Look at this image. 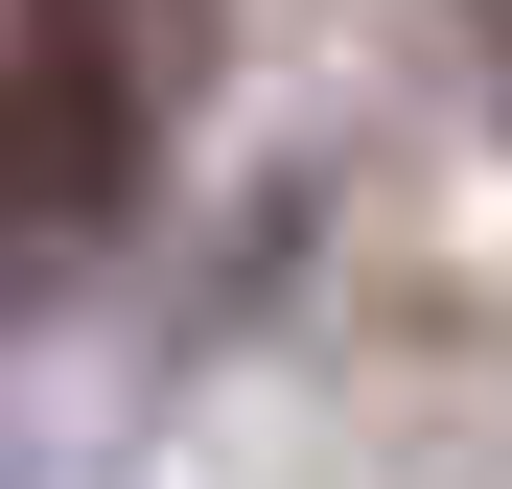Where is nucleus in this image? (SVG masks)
<instances>
[{"instance_id":"f257e3e1","label":"nucleus","mask_w":512,"mask_h":489,"mask_svg":"<svg viewBox=\"0 0 512 489\" xmlns=\"http://www.w3.org/2000/svg\"><path fill=\"white\" fill-rule=\"evenodd\" d=\"M187 70H210V0H0V326H47L140 233Z\"/></svg>"}]
</instances>
